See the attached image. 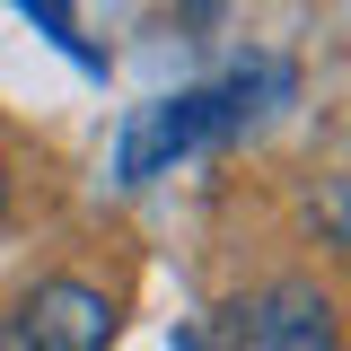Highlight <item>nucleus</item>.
<instances>
[{
    "instance_id": "f257e3e1",
    "label": "nucleus",
    "mask_w": 351,
    "mask_h": 351,
    "mask_svg": "<svg viewBox=\"0 0 351 351\" xmlns=\"http://www.w3.org/2000/svg\"><path fill=\"white\" fill-rule=\"evenodd\" d=\"M114 334H123V307L80 272H53L9 307L0 351H114Z\"/></svg>"
},
{
    "instance_id": "f03ea898",
    "label": "nucleus",
    "mask_w": 351,
    "mask_h": 351,
    "mask_svg": "<svg viewBox=\"0 0 351 351\" xmlns=\"http://www.w3.org/2000/svg\"><path fill=\"white\" fill-rule=\"evenodd\" d=\"M228 351H343L334 299L316 281H263L255 299L228 307Z\"/></svg>"
},
{
    "instance_id": "7ed1b4c3",
    "label": "nucleus",
    "mask_w": 351,
    "mask_h": 351,
    "mask_svg": "<svg viewBox=\"0 0 351 351\" xmlns=\"http://www.w3.org/2000/svg\"><path fill=\"white\" fill-rule=\"evenodd\" d=\"M0 219H9V167H0Z\"/></svg>"
}]
</instances>
